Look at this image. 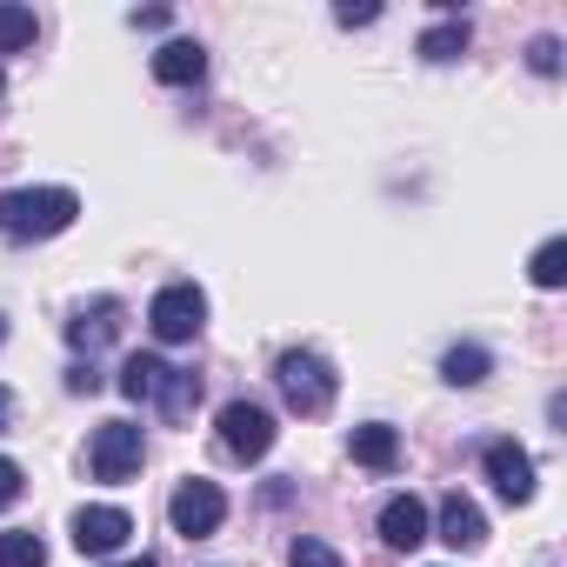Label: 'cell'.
I'll list each match as a JSON object with an SVG mask.
<instances>
[{
	"mask_svg": "<svg viewBox=\"0 0 567 567\" xmlns=\"http://www.w3.org/2000/svg\"><path fill=\"white\" fill-rule=\"evenodd\" d=\"M81 214L74 187H14V194H0V234L8 240H54L68 234Z\"/></svg>",
	"mask_w": 567,
	"mask_h": 567,
	"instance_id": "1",
	"label": "cell"
},
{
	"mask_svg": "<svg viewBox=\"0 0 567 567\" xmlns=\"http://www.w3.org/2000/svg\"><path fill=\"white\" fill-rule=\"evenodd\" d=\"M274 381H280V394H288L295 414H328V401H334V368H328L321 354H308V348L280 354Z\"/></svg>",
	"mask_w": 567,
	"mask_h": 567,
	"instance_id": "2",
	"label": "cell"
},
{
	"mask_svg": "<svg viewBox=\"0 0 567 567\" xmlns=\"http://www.w3.org/2000/svg\"><path fill=\"white\" fill-rule=\"evenodd\" d=\"M200 321H207V295L194 288V280H174V288H161V295H154V308H147V328H154V341H161V348L194 341V334H200Z\"/></svg>",
	"mask_w": 567,
	"mask_h": 567,
	"instance_id": "3",
	"label": "cell"
},
{
	"mask_svg": "<svg viewBox=\"0 0 567 567\" xmlns=\"http://www.w3.org/2000/svg\"><path fill=\"white\" fill-rule=\"evenodd\" d=\"M141 454H147V441H141L134 421H101L94 427V447H87V467H94V481H134L141 474Z\"/></svg>",
	"mask_w": 567,
	"mask_h": 567,
	"instance_id": "4",
	"label": "cell"
},
{
	"mask_svg": "<svg viewBox=\"0 0 567 567\" xmlns=\"http://www.w3.org/2000/svg\"><path fill=\"white\" fill-rule=\"evenodd\" d=\"M167 520H174V534L207 540V534L227 520V494H220L214 481H181V487H174V501H167Z\"/></svg>",
	"mask_w": 567,
	"mask_h": 567,
	"instance_id": "5",
	"label": "cell"
},
{
	"mask_svg": "<svg viewBox=\"0 0 567 567\" xmlns=\"http://www.w3.org/2000/svg\"><path fill=\"white\" fill-rule=\"evenodd\" d=\"M220 447H227L234 461H260V454L274 447V414L254 408V401H227V408H220Z\"/></svg>",
	"mask_w": 567,
	"mask_h": 567,
	"instance_id": "6",
	"label": "cell"
},
{
	"mask_svg": "<svg viewBox=\"0 0 567 567\" xmlns=\"http://www.w3.org/2000/svg\"><path fill=\"white\" fill-rule=\"evenodd\" d=\"M487 481H494V494L501 501H534V461H527V447H514V441H494L487 447Z\"/></svg>",
	"mask_w": 567,
	"mask_h": 567,
	"instance_id": "7",
	"label": "cell"
},
{
	"mask_svg": "<svg viewBox=\"0 0 567 567\" xmlns=\"http://www.w3.org/2000/svg\"><path fill=\"white\" fill-rule=\"evenodd\" d=\"M127 534H134V520H127L121 507H81V514H74V547H81V554H114Z\"/></svg>",
	"mask_w": 567,
	"mask_h": 567,
	"instance_id": "8",
	"label": "cell"
},
{
	"mask_svg": "<svg viewBox=\"0 0 567 567\" xmlns=\"http://www.w3.org/2000/svg\"><path fill=\"white\" fill-rule=\"evenodd\" d=\"M381 540L401 547V554H414V547L427 540V507H421L414 494H394V501L381 507Z\"/></svg>",
	"mask_w": 567,
	"mask_h": 567,
	"instance_id": "9",
	"label": "cell"
},
{
	"mask_svg": "<svg viewBox=\"0 0 567 567\" xmlns=\"http://www.w3.org/2000/svg\"><path fill=\"white\" fill-rule=\"evenodd\" d=\"M174 374H181V368H167L161 354H127V368H121V394H127V401H167Z\"/></svg>",
	"mask_w": 567,
	"mask_h": 567,
	"instance_id": "10",
	"label": "cell"
},
{
	"mask_svg": "<svg viewBox=\"0 0 567 567\" xmlns=\"http://www.w3.org/2000/svg\"><path fill=\"white\" fill-rule=\"evenodd\" d=\"M441 540L447 547H481L487 540V520H481V507L467 494H447L441 501Z\"/></svg>",
	"mask_w": 567,
	"mask_h": 567,
	"instance_id": "11",
	"label": "cell"
},
{
	"mask_svg": "<svg viewBox=\"0 0 567 567\" xmlns=\"http://www.w3.org/2000/svg\"><path fill=\"white\" fill-rule=\"evenodd\" d=\"M207 74V54L194 48V41H167L161 54H154V81H167V87H187V81H200Z\"/></svg>",
	"mask_w": 567,
	"mask_h": 567,
	"instance_id": "12",
	"label": "cell"
},
{
	"mask_svg": "<svg viewBox=\"0 0 567 567\" xmlns=\"http://www.w3.org/2000/svg\"><path fill=\"white\" fill-rule=\"evenodd\" d=\"M354 461H361V467H374V474H388V467L401 461V434H394V427H381V421L354 427Z\"/></svg>",
	"mask_w": 567,
	"mask_h": 567,
	"instance_id": "13",
	"label": "cell"
},
{
	"mask_svg": "<svg viewBox=\"0 0 567 567\" xmlns=\"http://www.w3.org/2000/svg\"><path fill=\"white\" fill-rule=\"evenodd\" d=\"M114 315H121V301H94V315L81 308L74 328H68V341H74V348H101V341L114 334Z\"/></svg>",
	"mask_w": 567,
	"mask_h": 567,
	"instance_id": "14",
	"label": "cell"
},
{
	"mask_svg": "<svg viewBox=\"0 0 567 567\" xmlns=\"http://www.w3.org/2000/svg\"><path fill=\"white\" fill-rule=\"evenodd\" d=\"M0 567H48V540L14 527V534H0Z\"/></svg>",
	"mask_w": 567,
	"mask_h": 567,
	"instance_id": "15",
	"label": "cell"
},
{
	"mask_svg": "<svg viewBox=\"0 0 567 567\" xmlns=\"http://www.w3.org/2000/svg\"><path fill=\"white\" fill-rule=\"evenodd\" d=\"M34 48V8H8L0 0V54H21Z\"/></svg>",
	"mask_w": 567,
	"mask_h": 567,
	"instance_id": "16",
	"label": "cell"
},
{
	"mask_svg": "<svg viewBox=\"0 0 567 567\" xmlns=\"http://www.w3.org/2000/svg\"><path fill=\"white\" fill-rule=\"evenodd\" d=\"M527 274H534V288H560V280H567V240H540Z\"/></svg>",
	"mask_w": 567,
	"mask_h": 567,
	"instance_id": "17",
	"label": "cell"
},
{
	"mask_svg": "<svg viewBox=\"0 0 567 567\" xmlns=\"http://www.w3.org/2000/svg\"><path fill=\"white\" fill-rule=\"evenodd\" d=\"M461 48H467V21H441V28L421 34V54H427V61H454Z\"/></svg>",
	"mask_w": 567,
	"mask_h": 567,
	"instance_id": "18",
	"label": "cell"
},
{
	"mask_svg": "<svg viewBox=\"0 0 567 567\" xmlns=\"http://www.w3.org/2000/svg\"><path fill=\"white\" fill-rule=\"evenodd\" d=\"M441 374H447L454 388H474V381H487V348H454V354L441 361Z\"/></svg>",
	"mask_w": 567,
	"mask_h": 567,
	"instance_id": "19",
	"label": "cell"
},
{
	"mask_svg": "<svg viewBox=\"0 0 567 567\" xmlns=\"http://www.w3.org/2000/svg\"><path fill=\"white\" fill-rule=\"evenodd\" d=\"M288 560H295V567H341V554H334L328 540H315V534H301V540L288 547Z\"/></svg>",
	"mask_w": 567,
	"mask_h": 567,
	"instance_id": "20",
	"label": "cell"
},
{
	"mask_svg": "<svg viewBox=\"0 0 567 567\" xmlns=\"http://www.w3.org/2000/svg\"><path fill=\"white\" fill-rule=\"evenodd\" d=\"M527 61H534V74H554V68H560V41H547V34H540V41L527 48Z\"/></svg>",
	"mask_w": 567,
	"mask_h": 567,
	"instance_id": "21",
	"label": "cell"
},
{
	"mask_svg": "<svg viewBox=\"0 0 567 567\" xmlns=\"http://www.w3.org/2000/svg\"><path fill=\"white\" fill-rule=\"evenodd\" d=\"M14 501H21V467L0 454V507H14Z\"/></svg>",
	"mask_w": 567,
	"mask_h": 567,
	"instance_id": "22",
	"label": "cell"
},
{
	"mask_svg": "<svg viewBox=\"0 0 567 567\" xmlns=\"http://www.w3.org/2000/svg\"><path fill=\"white\" fill-rule=\"evenodd\" d=\"M374 14H381V8H368V0H361V8H354V0H341V8H334V21H341V28H368Z\"/></svg>",
	"mask_w": 567,
	"mask_h": 567,
	"instance_id": "23",
	"label": "cell"
},
{
	"mask_svg": "<svg viewBox=\"0 0 567 567\" xmlns=\"http://www.w3.org/2000/svg\"><path fill=\"white\" fill-rule=\"evenodd\" d=\"M8 421H14V394L0 388V434H8Z\"/></svg>",
	"mask_w": 567,
	"mask_h": 567,
	"instance_id": "24",
	"label": "cell"
},
{
	"mask_svg": "<svg viewBox=\"0 0 567 567\" xmlns=\"http://www.w3.org/2000/svg\"><path fill=\"white\" fill-rule=\"evenodd\" d=\"M114 567H154V560H147V554H141V560H114Z\"/></svg>",
	"mask_w": 567,
	"mask_h": 567,
	"instance_id": "25",
	"label": "cell"
},
{
	"mask_svg": "<svg viewBox=\"0 0 567 567\" xmlns=\"http://www.w3.org/2000/svg\"><path fill=\"white\" fill-rule=\"evenodd\" d=\"M0 341H8V328H0Z\"/></svg>",
	"mask_w": 567,
	"mask_h": 567,
	"instance_id": "26",
	"label": "cell"
}]
</instances>
